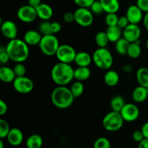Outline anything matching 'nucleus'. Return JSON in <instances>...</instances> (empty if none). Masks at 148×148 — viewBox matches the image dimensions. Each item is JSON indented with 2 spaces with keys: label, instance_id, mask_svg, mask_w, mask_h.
I'll use <instances>...</instances> for the list:
<instances>
[{
  "label": "nucleus",
  "instance_id": "nucleus-1",
  "mask_svg": "<svg viewBox=\"0 0 148 148\" xmlns=\"http://www.w3.org/2000/svg\"><path fill=\"white\" fill-rule=\"evenodd\" d=\"M6 50L10 59L17 63L25 61L30 55L28 45L24 40L17 38L10 40L6 45Z\"/></svg>",
  "mask_w": 148,
  "mask_h": 148
},
{
  "label": "nucleus",
  "instance_id": "nucleus-2",
  "mask_svg": "<svg viewBox=\"0 0 148 148\" xmlns=\"http://www.w3.org/2000/svg\"><path fill=\"white\" fill-rule=\"evenodd\" d=\"M75 69L70 64L59 62L51 69L52 80L58 86H66L75 78Z\"/></svg>",
  "mask_w": 148,
  "mask_h": 148
},
{
  "label": "nucleus",
  "instance_id": "nucleus-3",
  "mask_svg": "<svg viewBox=\"0 0 148 148\" xmlns=\"http://www.w3.org/2000/svg\"><path fill=\"white\" fill-rule=\"evenodd\" d=\"M75 99L71 89L66 86H58L51 93L52 103L59 109L70 107Z\"/></svg>",
  "mask_w": 148,
  "mask_h": 148
},
{
  "label": "nucleus",
  "instance_id": "nucleus-4",
  "mask_svg": "<svg viewBox=\"0 0 148 148\" xmlns=\"http://www.w3.org/2000/svg\"><path fill=\"white\" fill-rule=\"evenodd\" d=\"M92 57V62L100 69L109 70L114 63L112 54L106 47L98 48Z\"/></svg>",
  "mask_w": 148,
  "mask_h": 148
},
{
  "label": "nucleus",
  "instance_id": "nucleus-5",
  "mask_svg": "<svg viewBox=\"0 0 148 148\" xmlns=\"http://www.w3.org/2000/svg\"><path fill=\"white\" fill-rule=\"evenodd\" d=\"M124 120L121 113L116 111H111L107 113L102 120L103 127L108 131H116L121 129Z\"/></svg>",
  "mask_w": 148,
  "mask_h": 148
},
{
  "label": "nucleus",
  "instance_id": "nucleus-6",
  "mask_svg": "<svg viewBox=\"0 0 148 148\" xmlns=\"http://www.w3.org/2000/svg\"><path fill=\"white\" fill-rule=\"evenodd\" d=\"M38 46L40 51L45 55L53 56V55H56L60 44H59V39H57V37L54 36V34H50L42 36Z\"/></svg>",
  "mask_w": 148,
  "mask_h": 148
},
{
  "label": "nucleus",
  "instance_id": "nucleus-7",
  "mask_svg": "<svg viewBox=\"0 0 148 148\" xmlns=\"http://www.w3.org/2000/svg\"><path fill=\"white\" fill-rule=\"evenodd\" d=\"M76 55L77 52L73 46L69 44H60L56 57L59 62L70 64L75 62Z\"/></svg>",
  "mask_w": 148,
  "mask_h": 148
},
{
  "label": "nucleus",
  "instance_id": "nucleus-8",
  "mask_svg": "<svg viewBox=\"0 0 148 148\" xmlns=\"http://www.w3.org/2000/svg\"><path fill=\"white\" fill-rule=\"evenodd\" d=\"M75 22L82 27H88L93 23V13L89 8L79 7L74 12Z\"/></svg>",
  "mask_w": 148,
  "mask_h": 148
},
{
  "label": "nucleus",
  "instance_id": "nucleus-9",
  "mask_svg": "<svg viewBox=\"0 0 148 148\" xmlns=\"http://www.w3.org/2000/svg\"><path fill=\"white\" fill-rule=\"evenodd\" d=\"M13 87L17 92L20 94H28L33 91L34 83L28 77H16L12 83Z\"/></svg>",
  "mask_w": 148,
  "mask_h": 148
},
{
  "label": "nucleus",
  "instance_id": "nucleus-10",
  "mask_svg": "<svg viewBox=\"0 0 148 148\" xmlns=\"http://www.w3.org/2000/svg\"><path fill=\"white\" fill-rule=\"evenodd\" d=\"M19 20L25 23H30L35 21L38 17L36 10L29 4L20 7L17 12Z\"/></svg>",
  "mask_w": 148,
  "mask_h": 148
},
{
  "label": "nucleus",
  "instance_id": "nucleus-11",
  "mask_svg": "<svg viewBox=\"0 0 148 148\" xmlns=\"http://www.w3.org/2000/svg\"><path fill=\"white\" fill-rule=\"evenodd\" d=\"M124 121H135L140 116V110L136 104L133 103H126L120 112Z\"/></svg>",
  "mask_w": 148,
  "mask_h": 148
},
{
  "label": "nucleus",
  "instance_id": "nucleus-12",
  "mask_svg": "<svg viewBox=\"0 0 148 148\" xmlns=\"http://www.w3.org/2000/svg\"><path fill=\"white\" fill-rule=\"evenodd\" d=\"M140 36H141V28L138 24L130 23L123 30V38L128 41L130 43L140 41Z\"/></svg>",
  "mask_w": 148,
  "mask_h": 148
},
{
  "label": "nucleus",
  "instance_id": "nucleus-13",
  "mask_svg": "<svg viewBox=\"0 0 148 148\" xmlns=\"http://www.w3.org/2000/svg\"><path fill=\"white\" fill-rule=\"evenodd\" d=\"M126 16L132 24H139L144 18L143 12L137 4H132L127 8Z\"/></svg>",
  "mask_w": 148,
  "mask_h": 148
},
{
  "label": "nucleus",
  "instance_id": "nucleus-14",
  "mask_svg": "<svg viewBox=\"0 0 148 148\" xmlns=\"http://www.w3.org/2000/svg\"><path fill=\"white\" fill-rule=\"evenodd\" d=\"M1 31L4 37L12 40L17 38L18 29L14 22L12 20H5L1 23Z\"/></svg>",
  "mask_w": 148,
  "mask_h": 148
},
{
  "label": "nucleus",
  "instance_id": "nucleus-15",
  "mask_svg": "<svg viewBox=\"0 0 148 148\" xmlns=\"http://www.w3.org/2000/svg\"><path fill=\"white\" fill-rule=\"evenodd\" d=\"M24 135L23 131L17 128H12L7 136V141L12 146H19L23 141Z\"/></svg>",
  "mask_w": 148,
  "mask_h": 148
},
{
  "label": "nucleus",
  "instance_id": "nucleus-16",
  "mask_svg": "<svg viewBox=\"0 0 148 148\" xmlns=\"http://www.w3.org/2000/svg\"><path fill=\"white\" fill-rule=\"evenodd\" d=\"M41 33L35 30H29L25 32L23 37V40L28 46L39 45L42 39Z\"/></svg>",
  "mask_w": 148,
  "mask_h": 148
},
{
  "label": "nucleus",
  "instance_id": "nucleus-17",
  "mask_svg": "<svg viewBox=\"0 0 148 148\" xmlns=\"http://www.w3.org/2000/svg\"><path fill=\"white\" fill-rule=\"evenodd\" d=\"M38 17L43 20V21L50 20L53 15V10L49 4L41 3L36 8Z\"/></svg>",
  "mask_w": 148,
  "mask_h": 148
},
{
  "label": "nucleus",
  "instance_id": "nucleus-18",
  "mask_svg": "<svg viewBox=\"0 0 148 148\" xmlns=\"http://www.w3.org/2000/svg\"><path fill=\"white\" fill-rule=\"evenodd\" d=\"M92 61V57L87 52H77L75 62L78 67H88Z\"/></svg>",
  "mask_w": 148,
  "mask_h": 148
},
{
  "label": "nucleus",
  "instance_id": "nucleus-19",
  "mask_svg": "<svg viewBox=\"0 0 148 148\" xmlns=\"http://www.w3.org/2000/svg\"><path fill=\"white\" fill-rule=\"evenodd\" d=\"M16 75L13 68L8 66H2L0 68V80L4 83H13Z\"/></svg>",
  "mask_w": 148,
  "mask_h": 148
},
{
  "label": "nucleus",
  "instance_id": "nucleus-20",
  "mask_svg": "<svg viewBox=\"0 0 148 148\" xmlns=\"http://www.w3.org/2000/svg\"><path fill=\"white\" fill-rule=\"evenodd\" d=\"M106 33L108 36L109 41L112 43H116L117 41L123 37V30L118 26L108 27L106 30Z\"/></svg>",
  "mask_w": 148,
  "mask_h": 148
},
{
  "label": "nucleus",
  "instance_id": "nucleus-21",
  "mask_svg": "<svg viewBox=\"0 0 148 148\" xmlns=\"http://www.w3.org/2000/svg\"><path fill=\"white\" fill-rule=\"evenodd\" d=\"M105 12L116 13L119 10L120 4L119 0H100Z\"/></svg>",
  "mask_w": 148,
  "mask_h": 148
},
{
  "label": "nucleus",
  "instance_id": "nucleus-22",
  "mask_svg": "<svg viewBox=\"0 0 148 148\" xmlns=\"http://www.w3.org/2000/svg\"><path fill=\"white\" fill-rule=\"evenodd\" d=\"M148 97V88L138 86L132 91V98L137 102H143Z\"/></svg>",
  "mask_w": 148,
  "mask_h": 148
},
{
  "label": "nucleus",
  "instance_id": "nucleus-23",
  "mask_svg": "<svg viewBox=\"0 0 148 148\" xmlns=\"http://www.w3.org/2000/svg\"><path fill=\"white\" fill-rule=\"evenodd\" d=\"M119 75L114 70H108L104 75V82L108 86H115L119 81Z\"/></svg>",
  "mask_w": 148,
  "mask_h": 148
},
{
  "label": "nucleus",
  "instance_id": "nucleus-24",
  "mask_svg": "<svg viewBox=\"0 0 148 148\" xmlns=\"http://www.w3.org/2000/svg\"><path fill=\"white\" fill-rule=\"evenodd\" d=\"M91 71L88 67H77L75 69L74 77L77 81H84L90 76Z\"/></svg>",
  "mask_w": 148,
  "mask_h": 148
},
{
  "label": "nucleus",
  "instance_id": "nucleus-25",
  "mask_svg": "<svg viewBox=\"0 0 148 148\" xmlns=\"http://www.w3.org/2000/svg\"><path fill=\"white\" fill-rule=\"evenodd\" d=\"M136 78L139 85L148 88V68H140L136 73Z\"/></svg>",
  "mask_w": 148,
  "mask_h": 148
},
{
  "label": "nucleus",
  "instance_id": "nucleus-26",
  "mask_svg": "<svg viewBox=\"0 0 148 148\" xmlns=\"http://www.w3.org/2000/svg\"><path fill=\"white\" fill-rule=\"evenodd\" d=\"M43 138L38 134H32L26 140L27 148H40L43 145Z\"/></svg>",
  "mask_w": 148,
  "mask_h": 148
},
{
  "label": "nucleus",
  "instance_id": "nucleus-27",
  "mask_svg": "<svg viewBox=\"0 0 148 148\" xmlns=\"http://www.w3.org/2000/svg\"><path fill=\"white\" fill-rule=\"evenodd\" d=\"M126 104L125 100L124 97L121 95H116L112 97L110 102V105L113 111L119 112L120 113L124 106Z\"/></svg>",
  "mask_w": 148,
  "mask_h": 148
},
{
  "label": "nucleus",
  "instance_id": "nucleus-28",
  "mask_svg": "<svg viewBox=\"0 0 148 148\" xmlns=\"http://www.w3.org/2000/svg\"><path fill=\"white\" fill-rule=\"evenodd\" d=\"M141 53L142 49L140 44V41H138L137 42L130 43L128 49V52H127V55L130 58L137 59V58H138L140 56Z\"/></svg>",
  "mask_w": 148,
  "mask_h": 148
},
{
  "label": "nucleus",
  "instance_id": "nucleus-29",
  "mask_svg": "<svg viewBox=\"0 0 148 148\" xmlns=\"http://www.w3.org/2000/svg\"><path fill=\"white\" fill-rule=\"evenodd\" d=\"M130 44V42L126 40L124 38L122 37L115 43L116 51L117 52V53H119L121 55H127Z\"/></svg>",
  "mask_w": 148,
  "mask_h": 148
},
{
  "label": "nucleus",
  "instance_id": "nucleus-30",
  "mask_svg": "<svg viewBox=\"0 0 148 148\" xmlns=\"http://www.w3.org/2000/svg\"><path fill=\"white\" fill-rule=\"evenodd\" d=\"M95 41L98 48H105L108 45L109 39L106 31H99L95 36Z\"/></svg>",
  "mask_w": 148,
  "mask_h": 148
},
{
  "label": "nucleus",
  "instance_id": "nucleus-31",
  "mask_svg": "<svg viewBox=\"0 0 148 148\" xmlns=\"http://www.w3.org/2000/svg\"><path fill=\"white\" fill-rule=\"evenodd\" d=\"M70 89L74 97L75 98H78V97H79L83 94L85 88H84V85L82 81H76L72 84Z\"/></svg>",
  "mask_w": 148,
  "mask_h": 148
},
{
  "label": "nucleus",
  "instance_id": "nucleus-32",
  "mask_svg": "<svg viewBox=\"0 0 148 148\" xmlns=\"http://www.w3.org/2000/svg\"><path fill=\"white\" fill-rule=\"evenodd\" d=\"M10 130L11 129H10L8 122L4 119H0V138L2 139L7 138Z\"/></svg>",
  "mask_w": 148,
  "mask_h": 148
},
{
  "label": "nucleus",
  "instance_id": "nucleus-33",
  "mask_svg": "<svg viewBox=\"0 0 148 148\" xmlns=\"http://www.w3.org/2000/svg\"><path fill=\"white\" fill-rule=\"evenodd\" d=\"M119 17L116 13H108L106 15L105 17L106 24L108 27H111V26H116L118 25Z\"/></svg>",
  "mask_w": 148,
  "mask_h": 148
},
{
  "label": "nucleus",
  "instance_id": "nucleus-34",
  "mask_svg": "<svg viewBox=\"0 0 148 148\" xmlns=\"http://www.w3.org/2000/svg\"><path fill=\"white\" fill-rule=\"evenodd\" d=\"M51 23L49 22L48 20L43 21L39 25V32L41 33L42 36H46V35L53 34L51 32Z\"/></svg>",
  "mask_w": 148,
  "mask_h": 148
},
{
  "label": "nucleus",
  "instance_id": "nucleus-35",
  "mask_svg": "<svg viewBox=\"0 0 148 148\" xmlns=\"http://www.w3.org/2000/svg\"><path fill=\"white\" fill-rule=\"evenodd\" d=\"M93 148H111V142L106 137H100L95 140Z\"/></svg>",
  "mask_w": 148,
  "mask_h": 148
},
{
  "label": "nucleus",
  "instance_id": "nucleus-36",
  "mask_svg": "<svg viewBox=\"0 0 148 148\" xmlns=\"http://www.w3.org/2000/svg\"><path fill=\"white\" fill-rule=\"evenodd\" d=\"M13 70H14L16 77H21L25 75L26 68L24 64L22 63V62H18V63L16 64Z\"/></svg>",
  "mask_w": 148,
  "mask_h": 148
},
{
  "label": "nucleus",
  "instance_id": "nucleus-37",
  "mask_svg": "<svg viewBox=\"0 0 148 148\" xmlns=\"http://www.w3.org/2000/svg\"><path fill=\"white\" fill-rule=\"evenodd\" d=\"M89 9L90 10V11L93 13V15H101L104 12L103 6L102 4H101L100 0L99 1L95 0L93 2V4L91 5V7H90Z\"/></svg>",
  "mask_w": 148,
  "mask_h": 148
},
{
  "label": "nucleus",
  "instance_id": "nucleus-38",
  "mask_svg": "<svg viewBox=\"0 0 148 148\" xmlns=\"http://www.w3.org/2000/svg\"><path fill=\"white\" fill-rule=\"evenodd\" d=\"M10 60V57L6 50V46L0 47V62L2 65H5Z\"/></svg>",
  "mask_w": 148,
  "mask_h": 148
},
{
  "label": "nucleus",
  "instance_id": "nucleus-39",
  "mask_svg": "<svg viewBox=\"0 0 148 148\" xmlns=\"http://www.w3.org/2000/svg\"><path fill=\"white\" fill-rule=\"evenodd\" d=\"M95 0H74L75 4L79 7L90 8Z\"/></svg>",
  "mask_w": 148,
  "mask_h": 148
},
{
  "label": "nucleus",
  "instance_id": "nucleus-40",
  "mask_svg": "<svg viewBox=\"0 0 148 148\" xmlns=\"http://www.w3.org/2000/svg\"><path fill=\"white\" fill-rule=\"evenodd\" d=\"M129 24H130V21H129L127 16L124 15V16H121V17H119V21H118V25H117V26H118L120 28L124 30V29Z\"/></svg>",
  "mask_w": 148,
  "mask_h": 148
},
{
  "label": "nucleus",
  "instance_id": "nucleus-41",
  "mask_svg": "<svg viewBox=\"0 0 148 148\" xmlns=\"http://www.w3.org/2000/svg\"><path fill=\"white\" fill-rule=\"evenodd\" d=\"M143 12H148V0H137L136 3Z\"/></svg>",
  "mask_w": 148,
  "mask_h": 148
},
{
  "label": "nucleus",
  "instance_id": "nucleus-42",
  "mask_svg": "<svg viewBox=\"0 0 148 148\" xmlns=\"http://www.w3.org/2000/svg\"><path fill=\"white\" fill-rule=\"evenodd\" d=\"M63 20L66 23H72V22L75 21V14H74V12H67L64 13V15H63Z\"/></svg>",
  "mask_w": 148,
  "mask_h": 148
},
{
  "label": "nucleus",
  "instance_id": "nucleus-43",
  "mask_svg": "<svg viewBox=\"0 0 148 148\" xmlns=\"http://www.w3.org/2000/svg\"><path fill=\"white\" fill-rule=\"evenodd\" d=\"M132 138L135 142L139 143V142H140L142 140H143L145 139V136L141 130H137L133 133Z\"/></svg>",
  "mask_w": 148,
  "mask_h": 148
},
{
  "label": "nucleus",
  "instance_id": "nucleus-44",
  "mask_svg": "<svg viewBox=\"0 0 148 148\" xmlns=\"http://www.w3.org/2000/svg\"><path fill=\"white\" fill-rule=\"evenodd\" d=\"M51 28L52 33L55 34V33H59L62 30V25L58 22H53V23H51Z\"/></svg>",
  "mask_w": 148,
  "mask_h": 148
},
{
  "label": "nucleus",
  "instance_id": "nucleus-45",
  "mask_svg": "<svg viewBox=\"0 0 148 148\" xmlns=\"http://www.w3.org/2000/svg\"><path fill=\"white\" fill-rule=\"evenodd\" d=\"M7 110H8V107H7V103L4 100H0V115H4L7 112Z\"/></svg>",
  "mask_w": 148,
  "mask_h": 148
},
{
  "label": "nucleus",
  "instance_id": "nucleus-46",
  "mask_svg": "<svg viewBox=\"0 0 148 148\" xmlns=\"http://www.w3.org/2000/svg\"><path fill=\"white\" fill-rule=\"evenodd\" d=\"M27 3L30 6L36 8L41 4V0H27Z\"/></svg>",
  "mask_w": 148,
  "mask_h": 148
},
{
  "label": "nucleus",
  "instance_id": "nucleus-47",
  "mask_svg": "<svg viewBox=\"0 0 148 148\" xmlns=\"http://www.w3.org/2000/svg\"><path fill=\"white\" fill-rule=\"evenodd\" d=\"M121 68H122V71L126 73H130L133 71V67L130 64H125L123 65Z\"/></svg>",
  "mask_w": 148,
  "mask_h": 148
},
{
  "label": "nucleus",
  "instance_id": "nucleus-48",
  "mask_svg": "<svg viewBox=\"0 0 148 148\" xmlns=\"http://www.w3.org/2000/svg\"><path fill=\"white\" fill-rule=\"evenodd\" d=\"M141 131L143 132V135H144L145 138H147L148 139V122H146L143 124V126H142Z\"/></svg>",
  "mask_w": 148,
  "mask_h": 148
},
{
  "label": "nucleus",
  "instance_id": "nucleus-49",
  "mask_svg": "<svg viewBox=\"0 0 148 148\" xmlns=\"http://www.w3.org/2000/svg\"><path fill=\"white\" fill-rule=\"evenodd\" d=\"M137 148H148V139L147 138H145L143 140L139 142L138 147Z\"/></svg>",
  "mask_w": 148,
  "mask_h": 148
},
{
  "label": "nucleus",
  "instance_id": "nucleus-50",
  "mask_svg": "<svg viewBox=\"0 0 148 148\" xmlns=\"http://www.w3.org/2000/svg\"><path fill=\"white\" fill-rule=\"evenodd\" d=\"M143 24H144L145 28L148 30V12L145 13L143 18Z\"/></svg>",
  "mask_w": 148,
  "mask_h": 148
},
{
  "label": "nucleus",
  "instance_id": "nucleus-51",
  "mask_svg": "<svg viewBox=\"0 0 148 148\" xmlns=\"http://www.w3.org/2000/svg\"><path fill=\"white\" fill-rule=\"evenodd\" d=\"M0 148H4V142H3L2 139H0Z\"/></svg>",
  "mask_w": 148,
  "mask_h": 148
},
{
  "label": "nucleus",
  "instance_id": "nucleus-52",
  "mask_svg": "<svg viewBox=\"0 0 148 148\" xmlns=\"http://www.w3.org/2000/svg\"><path fill=\"white\" fill-rule=\"evenodd\" d=\"M145 46H146V48H147V49L148 50V39H147V41H146V44H145Z\"/></svg>",
  "mask_w": 148,
  "mask_h": 148
}]
</instances>
